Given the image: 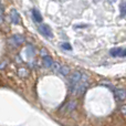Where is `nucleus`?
I'll return each instance as SVG.
<instances>
[{
  "label": "nucleus",
  "mask_w": 126,
  "mask_h": 126,
  "mask_svg": "<svg viewBox=\"0 0 126 126\" xmlns=\"http://www.w3.org/2000/svg\"><path fill=\"white\" fill-rule=\"evenodd\" d=\"M120 9H121V16H122V17L124 18V17H125V2H124V1H123L122 3H121Z\"/></svg>",
  "instance_id": "9b49d317"
},
{
  "label": "nucleus",
  "mask_w": 126,
  "mask_h": 126,
  "mask_svg": "<svg viewBox=\"0 0 126 126\" xmlns=\"http://www.w3.org/2000/svg\"><path fill=\"white\" fill-rule=\"evenodd\" d=\"M39 31L42 33L43 35H46V37L48 38H52V31H51L50 27L48 26V24H44V23H41L39 26Z\"/></svg>",
  "instance_id": "20e7f679"
},
{
  "label": "nucleus",
  "mask_w": 126,
  "mask_h": 126,
  "mask_svg": "<svg viewBox=\"0 0 126 126\" xmlns=\"http://www.w3.org/2000/svg\"><path fill=\"white\" fill-rule=\"evenodd\" d=\"M32 17L37 22H41L42 21V16H41V13L37 10V9H32Z\"/></svg>",
  "instance_id": "1a4fd4ad"
},
{
  "label": "nucleus",
  "mask_w": 126,
  "mask_h": 126,
  "mask_svg": "<svg viewBox=\"0 0 126 126\" xmlns=\"http://www.w3.org/2000/svg\"><path fill=\"white\" fill-rule=\"evenodd\" d=\"M52 59H51V57H49V55H46V57L43 58V65L46 67H51L52 66Z\"/></svg>",
  "instance_id": "9d476101"
},
{
  "label": "nucleus",
  "mask_w": 126,
  "mask_h": 126,
  "mask_svg": "<svg viewBox=\"0 0 126 126\" xmlns=\"http://www.w3.org/2000/svg\"><path fill=\"white\" fill-rule=\"evenodd\" d=\"M89 86V79L84 73L74 71L69 76V91L75 96H81Z\"/></svg>",
  "instance_id": "f257e3e1"
},
{
  "label": "nucleus",
  "mask_w": 126,
  "mask_h": 126,
  "mask_svg": "<svg viewBox=\"0 0 126 126\" xmlns=\"http://www.w3.org/2000/svg\"><path fill=\"white\" fill-rule=\"evenodd\" d=\"M10 43L15 47H18V46H21L23 43V37L20 34H15L10 38Z\"/></svg>",
  "instance_id": "39448f33"
},
{
  "label": "nucleus",
  "mask_w": 126,
  "mask_h": 126,
  "mask_svg": "<svg viewBox=\"0 0 126 126\" xmlns=\"http://www.w3.org/2000/svg\"><path fill=\"white\" fill-rule=\"evenodd\" d=\"M51 67H53V70H54L58 74H60V75H62V76H65L69 74V69H67L66 66H64V65H61L60 63L53 62Z\"/></svg>",
  "instance_id": "f03ea898"
},
{
  "label": "nucleus",
  "mask_w": 126,
  "mask_h": 126,
  "mask_svg": "<svg viewBox=\"0 0 126 126\" xmlns=\"http://www.w3.org/2000/svg\"><path fill=\"white\" fill-rule=\"evenodd\" d=\"M3 20V11H2V7H1V3H0V22Z\"/></svg>",
  "instance_id": "ddd939ff"
},
{
  "label": "nucleus",
  "mask_w": 126,
  "mask_h": 126,
  "mask_svg": "<svg viewBox=\"0 0 126 126\" xmlns=\"http://www.w3.org/2000/svg\"><path fill=\"white\" fill-rule=\"evenodd\" d=\"M109 87H111V90L113 91L115 97L117 98L118 101H124L125 100V91L123 89H115V87H112L110 85H107Z\"/></svg>",
  "instance_id": "7ed1b4c3"
},
{
  "label": "nucleus",
  "mask_w": 126,
  "mask_h": 126,
  "mask_svg": "<svg viewBox=\"0 0 126 126\" xmlns=\"http://www.w3.org/2000/svg\"><path fill=\"white\" fill-rule=\"evenodd\" d=\"M111 54L114 57H125V50L122 48L118 49H112L111 50Z\"/></svg>",
  "instance_id": "0eeeda50"
},
{
  "label": "nucleus",
  "mask_w": 126,
  "mask_h": 126,
  "mask_svg": "<svg viewBox=\"0 0 126 126\" xmlns=\"http://www.w3.org/2000/svg\"><path fill=\"white\" fill-rule=\"evenodd\" d=\"M10 18H11V21H12L15 24L21 23V19H20V16H19V13L17 12V10H11Z\"/></svg>",
  "instance_id": "423d86ee"
},
{
  "label": "nucleus",
  "mask_w": 126,
  "mask_h": 126,
  "mask_svg": "<svg viewBox=\"0 0 126 126\" xmlns=\"http://www.w3.org/2000/svg\"><path fill=\"white\" fill-rule=\"evenodd\" d=\"M61 47H62L63 49H66V50H72L71 46H70L69 43H62V44H61Z\"/></svg>",
  "instance_id": "f8f14e48"
},
{
  "label": "nucleus",
  "mask_w": 126,
  "mask_h": 126,
  "mask_svg": "<svg viewBox=\"0 0 126 126\" xmlns=\"http://www.w3.org/2000/svg\"><path fill=\"white\" fill-rule=\"evenodd\" d=\"M75 107H76V103L75 102H69L66 104V106H64L63 109L61 110V111H65V112H72L73 110H75Z\"/></svg>",
  "instance_id": "6e6552de"
}]
</instances>
